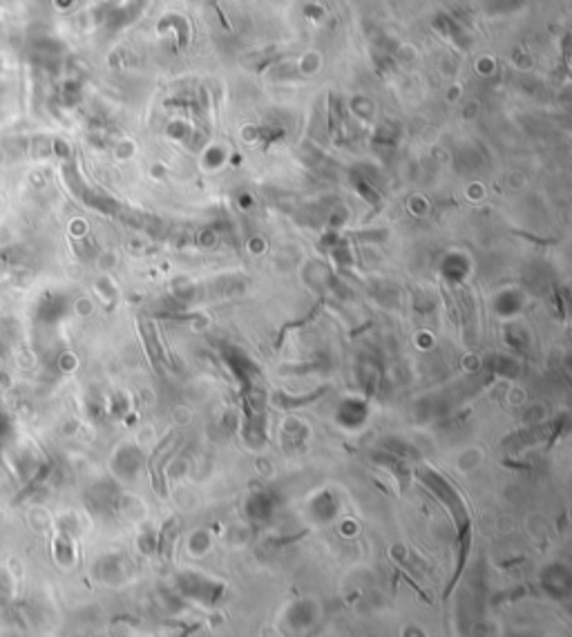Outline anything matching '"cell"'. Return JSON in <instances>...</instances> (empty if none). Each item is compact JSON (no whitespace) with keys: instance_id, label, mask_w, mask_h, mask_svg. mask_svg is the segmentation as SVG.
I'll return each instance as SVG.
<instances>
[{"instance_id":"1","label":"cell","mask_w":572,"mask_h":637,"mask_svg":"<svg viewBox=\"0 0 572 637\" xmlns=\"http://www.w3.org/2000/svg\"><path fill=\"white\" fill-rule=\"evenodd\" d=\"M60 313H65V302L56 295H45L36 307V317L41 322H56Z\"/></svg>"}]
</instances>
